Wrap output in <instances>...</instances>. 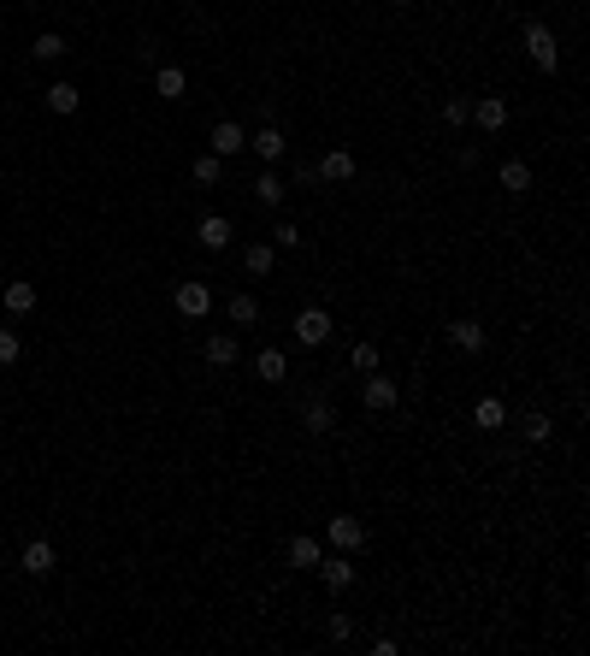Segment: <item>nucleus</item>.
<instances>
[{"mask_svg":"<svg viewBox=\"0 0 590 656\" xmlns=\"http://www.w3.org/2000/svg\"><path fill=\"white\" fill-rule=\"evenodd\" d=\"M520 42H525V54H532V66H537V72H549V77L561 72V48H555V30H549V24H537V18H532Z\"/></svg>","mask_w":590,"mask_h":656,"instance_id":"nucleus-1","label":"nucleus"},{"mask_svg":"<svg viewBox=\"0 0 590 656\" xmlns=\"http://www.w3.org/2000/svg\"><path fill=\"white\" fill-rule=\"evenodd\" d=\"M331 314H325V308H301V314H295V343H301V349H325V343H331Z\"/></svg>","mask_w":590,"mask_h":656,"instance_id":"nucleus-2","label":"nucleus"},{"mask_svg":"<svg viewBox=\"0 0 590 656\" xmlns=\"http://www.w3.org/2000/svg\"><path fill=\"white\" fill-rule=\"evenodd\" d=\"M207 148H213L219 160H237L242 148H248V130H242L237 118H219V125H213V136H207Z\"/></svg>","mask_w":590,"mask_h":656,"instance_id":"nucleus-3","label":"nucleus"},{"mask_svg":"<svg viewBox=\"0 0 590 656\" xmlns=\"http://www.w3.org/2000/svg\"><path fill=\"white\" fill-rule=\"evenodd\" d=\"M313 573H319L325 591H349V585H354V562H349V550H337V556H319V568H313Z\"/></svg>","mask_w":590,"mask_h":656,"instance_id":"nucleus-4","label":"nucleus"},{"mask_svg":"<svg viewBox=\"0 0 590 656\" xmlns=\"http://www.w3.org/2000/svg\"><path fill=\"white\" fill-rule=\"evenodd\" d=\"M18 568H24L30 580H48V573L59 568V556H54V544H48V538H30V544H24V556H18Z\"/></svg>","mask_w":590,"mask_h":656,"instance_id":"nucleus-5","label":"nucleus"},{"mask_svg":"<svg viewBox=\"0 0 590 656\" xmlns=\"http://www.w3.org/2000/svg\"><path fill=\"white\" fill-rule=\"evenodd\" d=\"M325 538L337 544V550H360V544H366V527L354 520V514H331V520H325Z\"/></svg>","mask_w":590,"mask_h":656,"instance_id":"nucleus-6","label":"nucleus"},{"mask_svg":"<svg viewBox=\"0 0 590 656\" xmlns=\"http://www.w3.org/2000/svg\"><path fill=\"white\" fill-rule=\"evenodd\" d=\"M473 125H478V130H490V136H502V130H508V101H502V95L473 101Z\"/></svg>","mask_w":590,"mask_h":656,"instance_id":"nucleus-7","label":"nucleus"},{"mask_svg":"<svg viewBox=\"0 0 590 656\" xmlns=\"http://www.w3.org/2000/svg\"><path fill=\"white\" fill-rule=\"evenodd\" d=\"M248 148H254L260 160H266V166H278V160L290 154V143H283V130H278V125H260V130L248 136Z\"/></svg>","mask_w":590,"mask_h":656,"instance_id":"nucleus-8","label":"nucleus"},{"mask_svg":"<svg viewBox=\"0 0 590 656\" xmlns=\"http://www.w3.org/2000/svg\"><path fill=\"white\" fill-rule=\"evenodd\" d=\"M171 302H178L183 319H201V314L213 308V290H207V284H178V290H171Z\"/></svg>","mask_w":590,"mask_h":656,"instance_id":"nucleus-9","label":"nucleus"},{"mask_svg":"<svg viewBox=\"0 0 590 656\" xmlns=\"http://www.w3.org/2000/svg\"><path fill=\"white\" fill-rule=\"evenodd\" d=\"M254 372H260L266 385H283V379H290V355H283L278 343H266V349L254 355Z\"/></svg>","mask_w":590,"mask_h":656,"instance_id":"nucleus-10","label":"nucleus"},{"mask_svg":"<svg viewBox=\"0 0 590 656\" xmlns=\"http://www.w3.org/2000/svg\"><path fill=\"white\" fill-rule=\"evenodd\" d=\"M360 397H366V408H395V397H402V390H395V379H384V372H366V385H360Z\"/></svg>","mask_w":590,"mask_h":656,"instance_id":"nucleus-11","label":"nucleus"},{"mask_svg":"<svg viewBox=\"0 0 590 656\" xmlns=\"http://www.w3.org/2000/svg\"><path fill=\"white\" fill-rule=\"evenodd\" d=\"M195 237H201V249H213V255H219V249H230L237 225H230L225 214H207V219H201V231H195Z\"/></svg>","mask_w":590,"mask_h":656,"instance_id":"nucleus-12","label":"nucleus"},{"mask_svg":"<svg viewBox=\"0 0 590 656\" xmlns=\"http://www.w3.org/2000/svg\"><path fill=\"white\" fill-rule=\"evenodd\" d=\"M254 201H260V207H266V214H272V207H283V196H290V189H283V178H278V166H266V171H260V178H254Z\"/></svg>","mask_w":590,"mask_h":656,"instance_id":"nucleus-13","label":"nucleus"},{"mask_svg":"<svg viewBox=\"0 0 590 656\" xmlns=\"http://www.w3.org/2000/svg\"><path fill=\"white\" fill-rule=\"evenodd\" d=\"M449 343L461 349V355H484V343H490V337H484V326H478V319H455Z\"/></svg>","mask_w":590,"mask_h":656,"instance_id":"nucleus-14","label":"nucleus"},{"mask_svg":"<svg viewBox=\"0 0 590 656\" xmlns=\"http://www.w3.org/2000/svg\"><path fill=\"white\" fill-rule=\"evenodd\" d=\"M473 426L478 432H502L508 426V402L502 397H478L473 402Z\"/></svg>","mask_w":590,"mask_h":656,"instance_id":"nucleus-15","label":"nucleus"},{"mask_svg":"<svg viewBox=\"0 0 590 656\" xmlns=\"http://www.w3.org/2000/svg\"><path fill=\"white\" fill-rule=\"evenodd\" d=\"M313 171H319L325 184H349V178H354V154H349V148H331Z\"/></svg>","mask_w":590,"mask_h":656,"instance_id":"nucleus-16","label":"nucleus"},{"mask_svg":"<svg viewBox=\"0 0 590 656\" xmlns=\"http://www.w3.org/2000/svg\"><path fill=\"white\" fill-rule=\"evenodd\" d=\"M207 361H213V367H237V361H242V343L237 337H230V331H213V337H207Z\"/></svg>","mask_w":590,"mask_h":656,"instance_id":"nucleus-17","label":"nucleus"},{"mask_svg":"<svg viewBox=\"0 0 590 656\" xmlns=\"http://www.w3.org/2000/svg\"><path fill=\"white\" fill-rule=\"evenodd\" d=\"M272 267H278V249L272 243H248L242 249V272H248V278H272Z\"/></svg>","mask_w":590,"mask_h":656,"instance_id":"nucleus-18","label":"nucleus"},{"mask_svg":"<svg viewBox=\"0 0 590 656\" xmlns=\"http://www.w3.org/2000/svg\"><path fill=\"white\" fill-rule=\"evenodd\" d=\"M319 556H325V550H319V538H313V532H295V538H290V568H319Z\"/></svg>","mask_w":590,"mask_h":656,"instance_id":"nucleus-19","label":"nucleus"},{"mask_svg":"<svg viewBox=\"0 0 590 656\" xmlns=\"http://www.w3.org/2000/svg\"><path fill=\"white\" fill-rule=\"evenodd\" d=\"M496 184H502L508 196H525V189H532V166H525V160H502V171H496Z\"/></svg>","mask_w":590,"mask_h":656,"instance_id":"nucleus-20","label":"nucleus"},{"mask_svg":"<svg viewBox=\"0 0 590 656\" xmlns=\"http://www.w3.org/2000/svg\"><path fill=\"white\" fill-rule=\"evenodd\" d=\"M225 314H230V326H254V319H260V296H254V290H237V296L225 302Z\"/></svg>","mask_w":590,"mask_h":656,"instance_id":"nucleus-21","label":"nucleus"},{"mask_svg":"<svg viewBox=\"0 0 590 656\" xmlns=\"http://www.w3.org/2000/svg\"><path fill=\"white\" fill-rule=\"evenodd\" d=\"M183 89H189V77H183L178 66H160L154 72V95L160 101H183Z\"/></svg>","mask_w":590,"mask_h":656,"instance_id":"nucleus-22","label":"nucleus"},{"mask_svg":"<svg viewBox=\"0 0 590 656\" xmlns=\"http://www.w3.org/2000/svg\"><path fill=\"white\" fill-rule=\"evenodd\" d=\"M520 438H525V443H549V438H555V420H549L543 408H532V414L520 420Z\"/></svg>","mask_w":590,"mask_h":656,"instance_id":"nucleus-23","label":"nucleus"},{"mask_svg":"<svg viewBox=\"0 0 590 656\" xmlns=\"http://www.w3.org/2000/svg\"><path fill=\"white\" fill-rule=\"evenodd\" d=\"M48 107H54V113H77V107H83V89L77 83H54L48 89Z\"/></svg>","mask_w":590,"mask_h":656,"instance_id":"nucleus-24","label":"nucleus"},{"mask_svg":"<svg viewBox=\"0 0 590 656\" xmlns=\"http://www.w3.org/2000/svg\"><path fill=\"white\" fill-rule=\"evenodd\" d=\"M30 54L42 59V66H54V59H65V36H59V30H42V36H36V48H30Z\"/></svg>","mask_w":590,"mask_h":656,"instance_id":"nucleus-25","label":"nucleus"},{"mask_svg":"<svg viewBox=\"0 0 590 656\" xmlns=\"http://www.w3.org/2000/svg\"><path fill=\"white\" fill-rule=\"evenodd\" d=\"M349 361H354V372H378V343L360 337V343L349 349Z\"/></svg>","mask_w":590,"mask_h":656,"instance_id":"nucleus-26","label":"nucleus"},{"mask_svg":"<svg viewBox=\"0 0 590 656\" xmlns=\"http://www.w3.org/2000/svg\"><path fill=\"white\" fill-rule=\"evenodd\" d=\"M36 308V284H6V314H30Z\"/></svg>","mask_w":590,"mask_h":656,"instance_id":"nucleus-27","label":"nucleus"},{"mask_svg":"<svg viewBox=\"0 0 590 656\" xmlns=\"http://www.w3.org/2000/svg\"><path fill=\"white\" fill-rule=\"evenodd\" d=\"M308 237H301V225H290V219H278L272 225V249H301Z\"/></svg>","mask_w":590,"mask_h":656,"instance_id":"nucleus-28","label":"nucleus"},{"mask_svg":"<svg viewBox=\"0 0 590 656\" xmlns=\"http://www.w3.org/2000/svg\"><path fill=\"white\" fill-rule=\"evenodd\" d=\"M337 426V408L331 402H308V432H331Z\"/></svg>","mask_w":590,"mask_h":656,"instance_id":"nucleus-29","label":"nucleus"},{"mask_svg":"<svg viewBox=\"0 0 590 656\" xmlns=\"http://www.w3.org/2000/svg\"><path fill=\"white\" fill-rule=\"evenodd\" d=\"M219 178H225V160H219V154H201L195 160V184H219Z\"/></svg>","mask_w":590,"mask_h":656,"instance_id":"nucleus-30","label":"nucleus"},{"mask_svg":"<svg viewBox=\"0 0 590 656\" xmlns=\"http://www.w3.org/2000/svg\"><path fill=\"white\" fill-rule=\"evenodd\" d=\"M443 118H449V125H466V118H473V101H466V95H449V101H443Z\"/></svg>","mask_w":590,"mask_h":656,"instance_id":"nucleus-31","label":"nucleus"},{"mask_svg":"<svg viewBox=\"0 0 590 656\" xmlns=\"http://www.w3.org/2000/svg\"><path fill=\"white\" fill-rule=\"evenodd\" d=\"M18 355H24V343H18V331H0V367H13Z\"/></svg>","mask_w":590,"mask_h":656,"instance_id":"nucleus-32","label":"nucleus"},{"mask_svg":"<svg viewBox=\"0 0 590 656\" xmlns=\"http://www.w3.org/2000/svg\"><path fill=\"white\" fill-rule=\"evenodd\" d=\"M331 639H337V644H349V639H354V615H343V609L331 615Z\"/></svg>","mask_w":590,"mask_h":656,"instance_id":"nucleus-33","label":"nucleus"}]
</instances>
